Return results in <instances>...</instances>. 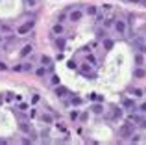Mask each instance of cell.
Masks as SVG:
<instances>
[{"label": "cell", "mask_w": 146, "mask_h": 145, "mask_svg": "<svg viewBox=\"0 0 146 145\" xmlns=\"http://www.w3.org/2000/svg\"><path fill=\"white\" fill-rule=\"evenodd\" d=\"M28 108H30L28 104H21V106H19V110H22V112H26V110H28Z\"/></svg>", "instance_id": "36"}, {"label": "cell", "mask_w": 146, "mask_h": 145, "mask_svg": "<svg viewBox=\"0 0 146 145\" xmlns=\"http://www.w3.org/2000/svg\"><path fill=\"white\" fill-rule=\"evenodd\" d=\"M39 62H41V65H44V67H52V65H54L52 58H50V56H44V54L39 58Z\"/></svg>", "instance_id": "8"}, {"label": "cell", "mask_w": 146, "mask_h": 145, "mask_svg": "<svg viewBox=\"0 0 146 145\" xmlns=\"http://www.w3.org/2000/svg\"><path fill=\"white\" fill-rule=\"evenodd\" d=\"M68 93H70V91H68L65 86H61V84H59V86H56V95H57V97H61V99H63V97H67Z\"/></svg>", "instance_id": "6"}, {"label": "cell", "mask_w": 146, "mask_h": 145, "mask_svg": "<svg viewBox=\"0 0 146 145\" xmlns=\"http://www.w3.org/2000/svg\"><path fill=\"white\" fill-rule=\"evenodd\" d=\"M144 76H146V71L143 67H137V69L133 71V78H144Z\"/></svg>", "instance_id": "15"}, {"label": "cell", "mask_w": 146, "mask_h": 145, "mask_svg": "<svg viewBox=\"0 0 146 145\" xmlns=\"http://www.w3.org/2000/svg\"><path fill=\"white\" fill-rule=\"evenodd\" d=\"M122 106H124L126 110L137 112V104H135V101H133V97H131V99H124V101H122Z\"/></svg>", "instance_id": "5"}, {"label": "cell", "mask_w": 146, "mask_h": 145, "mask_svg": "<svg viewBox=\"0 0 146 145\" xmlns=\"http://www.w3.org/2000/svg\"><path fill=\"white\" fill-rule=\"evenodd\" d=\"M115 24V19L113 17H106V21H104V28H109V26Z\"/></svg>", "instance_id": "20"}, {"label": "cell", "mask_w": 146, "mask_h": 145, "mask_svg": "<svg viewBox=\"0 0 146 145\" xmlns=\"http://www.w3.org/2000/svg\"><path fill=\"white\" fill-rule=\"evenodd\" d=\"M85 13L89 15V17H96V15H98V7L96 6H87Z\"/></svg>", "instance_id": "14"}, {"label": "cell", "mask_w": 146, "mask_h": 145, "mask_svg": "<svg viewBox=\"0 0 146 145\" xmlns=\"http://www.w3.org/2000/svg\"><path fill=\"white\" fill-rule=\"evenodd\" d=\"M120 117H122V110L113 108V112H111V115H107V119H120Z\"/></svg>", "instance_id": "11"}, {"label": "cell", "mask_w": 146, "mask_h": 145, "mask_svg": "<svg viewBox=\"0 0 146 145\" xmlns=\"http://www.w3.org/2000/svg\"><path fill=\"white\" fill-rule=\"evenodd\" d=\"M82 19H83V9H82V7H74V9L68 11V21H72V22H80Z\"/></svg>", "instance_id": "3"}, {"label": "cell", "mask_w": 146, "mask_h": 145, "mask_svg": "<svg viewBox=\"0 0 146 145\" xmlns=\"http://www.w3.org/2000/svg\"><path fill=\"white\" fill-rule=\"evenodd\" d=\"M87 117H89V115H87V113H82V115H80V121H85Z\"/></svg>", "instance_id": "38"}, {"label": "cell", "mask_w": 146, "mask_h": 145, "mask_svg": "<svg viewBox=\"0 0 146 145\" xmlns=\"http://www.w3.org/2000/svg\"><path fill=\"white\" fill-rule=\"evenodd\" d=\"M104 45H106V47H107V48H111V47H113V41H109V39H106V41H104Z\"/></svg>", "instance_id": "35"}, {"label": "cell", "mask_w": 146, "mask_h": 145, "mask_svg": "<svg viewBox=\"0 0 146 145\" xmlns=\"http://www.w3.org/2000/svg\"><path fill=\"white\" fill-rule=\"evenodd\" d=\"M68 117H70V121H78L80 119V112L78 110H72V112L68 113Z\"/></svg>", "instance_id": "21"}, {"label": "cell", "mask_w": 146, "mask_h": 145, "mask_svg": "<svg viewBox=\"0 0 146 145\" xmlns=\"http://www.w3.org/2000/svg\"><path fill=\"white\" fill-rule=\"evenodd\" d=\"M50 84H52L54 87H56V86H59V84H61V78H59L57 75H52V76H50Z\"/></svg>", "instance_id": "19"}, {"label": "cell", "mask_w": 146, "mask_h": 145, "mask_svg": "<svg viewBox=\"0 0 146 145\" xmlns=\"http://www.w3.org/2000/svg\"><path fill=\"white\" fill-rule=\"evenodd\" d=\"M137 112H139V113H146V102H141V106L137 108Z\"/></svg>", "instance_id": "25"}, {"label": "cell", "mask_w": 146, "mask_h": 145, "mask_svg": "<svg viewBox=\"0 0 146 145\" xmlns=\"http://www.w3.org/2000/svg\"><path fill=\"white\" fill-rule=\"evenodd\" d=\"M50 72H52V67H44V65H41L39 69L35 71V75H37V76H46V75H50Z\"/></svg>", "instance_id": "7"}, {"label": "cell", "mask_w": 146, "mask_h": 145, "mask_svg": "<svg viewBox=\"0 0 146 145\" xmlns=\"http://www.w3.org/2000/svg\"><path fill=\"white\" fill-rule=\"evenodd\" d=\"M32 28H33V21H28V22H24V24L19 26V28H17V34H19V36H26V34H28Z\"/></svg>", "instance_id": "4"}, {"label": "cell", "mask_w": 146, "mask_h": 145, "mask_svg": "<svg viewBox=\"0 0 146 145\" xmlns=\"http://www.w3.org/2000/svg\"><path fill=\"white\" fill-rule=\"evenodd\" d=\"M56 127H57V130H61L63 134H67V127H65L63 123H56Z\"/></svg>", "instance_id": "23"}, {"label": "cell", "mask_w": 146, "mask_h": 145, "mask_svg": "<svg viewBox=\"0 0 146 145\" xmlns=\"http://www.w3.org/2000/svg\"><path fill=\"white\" fill-rule=\"evenodd\" d=\"M67 65H68V69H78V63H76L74 60H68V63H67Z\"/></svg>", "instance_id": "24"}, {"label": "cell", "mask_w": 146, "mask_h": 145, "mask_svg": "<svg viewBox=\"0 0 146 145\" xmlns=\"http://www.w3.org/2000/svg\"><path fill=\"white\" fill-rule=\"evenodd\" d=\"M65 45H67V41H65V37H57L56 39V48L57 50H63Z\"/></svg>", "instance_id": "16"}, {"label": "cell", "mask_w": 146, "mask_h": 145, "mask_svg": "<svg viewBox=\"0 0 146 145\" xmlns=\"http://www.w3.org/2000/svg\"><path fill=\"white\" fill-rule=\"evenodd\" d=\"M129 93H131V97H133V99H141V97L144 95V89H141V87H133Z\"/></svg>", "instance_id": "12"}, {"label": "cell", "mask_w": 146, "mask_h": 145, "mask_svg": "<svg viewBox=\"0 0 146 145\" xmlns=\"http://www.w3.org/2000/svg\"><path fill=\"white\" fill-rule=\"evenodd\" d=\"M144 93H146V87H144Z\"/></svg>", "instance_id": "41"}, {"label": "cell", "mask_w": 146, "mask_h": 145, "mask_svg": "<svg viewBox=\"0 0 146 145\" xmlns=\"http://www.w3.org/2000/svg\"><path fill=\"white\" fill-rule=\"evenodd\" d=\"M24 2H26V6H28V7H33L37 4V0H24Z\"/></svg>", "instance_id": "31"}, {"label": "cell", "mask_w": 146, "mask_h": 145, "mask_svg": "<svg viewBox=\"0 0 146 145\" xmlns=\"http://www.w3.org/2000/svg\"><path fill=\"white\" fill-rule=\"evenodd\" d=\"M87 63H91V65H96V58H94L93 54H89V56H87Z\"/></svg>", "instance_id": "22"}, {"label": "cell", "mask_w": 146, "mask_h": 145, "mask_svg": "<svg viewBox=\"0 0 146 145\" xmlns=\"http://www.w3.org/2000/svg\"><path fill=\"white\" fill-rule=\"evenodd\" d=\"M22 67H24V71H32V69H33V63H32V62H26Z\"/></svg>", "instance_id": "28"}, {"label": "cell", "mask_w": 146, "mask_h": 145, "mask_svg": "<svg viewBox=\"0 0 146 145\" xmlns=\"http://www.w3.org/2000/svg\"><path fill=\"white\" fill-rule=\"evenodd\" d=\"M33 52V47L32 45H24L22 47V50H21V58H26V56H30Z\"/></svg>", "instance_id": "10"}, {"label": "cell", "mask_w": 146, "mask_h": 145, "mask_svg": "<svg viewBox=\"0 0 146 145\" xmlns=\"http://www.w3.org/2000/svg\"><path fill=\"white\" fill-rule=\"evenodd\" d=\"M96 32H98V37H104V39H106V28H104V30H96Z\"/></svg>", "instance_id": "32"}, {"label": "cell", "mask_w": 146, "mask_h": 145, "mask_svg": "<svg viewBox=\"0 0 146 145\" xmlns=\"http://www.w3.org/2000/svg\"><path fill=\"white\" fill-rule=\"evenodd\" d=\"M129 2H133V4H137V2H146V0H129Z\"/></svg>", "instance_id": "39"}, {"label": "cell", "mask_w": 146, "mask_h": 145, "mask_svg": "<svg viewBox=\"0 0 146 145\" xmlns=\"http://www.w3.org/2000/svg\"><path fill=\"white\" fill-rule=\"evenodd\" d=\"M4 43V36H2V34H0V45H2Z\"/></svg>", "instance_id": "40"}, {"label": "cell", "mask_w": 146, "mask_h": 145, "mask_svg": "<svg viewBox=\"0 0 146 145\" xmlns=\"http://www.w3.org/2000/svg\"><path fill=\"white\" fill-rule=\"evenodd\" d=\"M41 121L44 125H54V115L52 113H41Z\"/></svg>", "instance_id": "9"}, {"label": "cell", "mask_w": 146, "mask_h": 145, "mask_svg": "<svg viewBox=\"0 0 146 145\" xmlns=\"http://www.w3.org/2000/svg\"><path fill=\"white\" fill-rule=\"evenodd\" d=\"M129 138H131V140H129V142H141V134H131V136H129Z\"/></svg>", "instance_id": "27"}, {"label": "cell", "mask_w": 146, "mask_h": 145, "mask_svg": "<svg viewBox=\"0 0 146 145\" xmlns=\"http://www.w3.org/2000/svg\"><path fill=\"white\" fill-rule=\"evenodd\" d=\"M131 134H133V123H122L120 127H118V136L129 138Z\"/></svg>", "instance_id": "2"}, {"label": "cell", "mask_w": 146, "mask_h": 145, "mask_svg": "<svg viewBox=\"0 0 146 145\" xmlns=\"http://www.w3.org/2000/svg\"><path fill=\"white\" fill-rule=\"evenodd\" d=\"M67 17H68L67 13H59V15H57V22H63L65 19H67Z\"/></svg>", "instance_id": "29"}, {"label": "cell", "mask_w": 146, "mask_h": 145, "mask_svg": "<svg viewBox=\"0 0 146 145\" xmlns=\"http://www.w3.org/2000/svg\"><path fill=\"white\" fill-rule=\"evenodd\" d=\"M7 69V65H6V63H2V62H0V71H6Z\"/></svg>", "instance_id": "37"}, {"label": "cell", "mask_w": 146, "mask_h": 145, "mask_svg": "<svg viewBox=\"0 0 146 145\" xmlns=\"http://www.w3.org/2000/svg\"><path fill=\"white\" fill-rule=\"evenodd\" d=\"M63 32H65L63 24H61V22H56V24H54V28H52V34H56V36H61Z\"/></svg>", "instance_id": "13"}, {"label": "cell", "mask_w": 146, "mask_h": 145, "mask_svg": "<svg viewBox=\"0 0 146 145\" xmlns=\"http://www.w3.org/2000/svg\"><path fill=\"white\" fill-rule=\"evenodd\" d=\"M82 99H80V97H72V104H74V106H80V104H82Z\"/></svg>", "instance_id": "26"}, {"label": "cell", "mask_w": 146, "mask_h": 145, "mask_svg": "<svg viewBox=\"0 0 146 145\" xmlns=\"http://www.w3.org/2000/svg\"><path fill=\"white\" fill-rule=\"evenodd\" d=\"M39 101H41V97H39V95H33V97H32V104H37Z\"/></svg>", "instance_id": "33"}, {"label": "cell", "mask_w": 146, "mask_h": 145, "mask_svg": "<svg viewBox=\"0 0 146 145\" xmlns=\"http://www.w3.org/2000/svg\"><path fill=\"white\" fill-rule=\"evenodd\" d=\"M91 112L96 113V115H100V113H104V106L102 104H93V106H91Z\"/></svg>", "instance_id": "17"}, {"label": "cell", "mask_w": 146, "mask_h": 145, "mask_svg": "<svg viewBox=\"0 0 146 145\" xmlns=\"http://www.w3.org/2000/svg\"><path fill=\"white\" fill-rule=\"evenodd\" d=\"M113 28H115V32H117L118 36H128V22H126L124 19H115Z\"/></svg>", "instance_id": "1"}, {"label": "cell", "mask_w": 146, "mask_h": 145, "mask_svg": "<svg viewBox=\"0 0 146 145\" xmlns=\"http://www.w3.org/2000/svg\"><path fill=\"white\" fill-rule=\"evenodd\" d=\"M143 63H144V56L141 54V52H137V54H135V65L137 67H143Z\"/></svg>", "instance_id": "18"}, {"label": "cell", "mask_w": 146, "mask_h": 145, "mask_svg": "<svg viewBox=\"0 0 146 145\" xmlns=\"http://www.w3.org/2000/svg\"><path fill=\"white\" fill-rule=\"evenodd\" d=\"M13 71L21 72V71H24V67H22V65H13Z\"/></svg>", "instance_id": "34"}, {"label": "cell", "mask_w": 146, "mask_h": 145, "mask_svg": "<svg viewBox=\"0 0 146 145\" xmlns=\"http://www.w3.org/2000/svg\"><path fill=\"white\" fill-rule=\"evenodd\" d=\"M137 125H139L141 128H146V117H141V121H139Z\"/></svg>", "instance_id": "30"}]
</instances>
